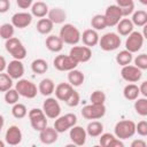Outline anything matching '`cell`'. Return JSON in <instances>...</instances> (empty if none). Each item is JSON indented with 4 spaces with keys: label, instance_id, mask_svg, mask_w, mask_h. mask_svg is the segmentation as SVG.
<instances>
[{
    "label": "cell",
    "instance_id": "1",
    "mask_svg": "<svg viewBox=\"0 0 147 147\" xmlns=\"http://www.w3.org/2000/svg\"><path fill=\"white\" fill-rule=\"evenodd\" d=\"M59 36L61 37V39L63 40L64 44L68 45H77L80 40H82V33L80 31L70 23H67L64 25H62V28L60 29V33Z\"/></svg>",
    "mask_w": 147,
    "mask_h": 147
},
{
    "label": "cell",
    "instance_id": "2",
    "mask_svg": "<svg viewBox=\"0 0 147 147\" xmlns=\"http://www.w3.org/2000/svg\"><path fill=\"white\" fill-rule=\"evenodd\" d=\"M114 133L117 138L125 140L129 138H132L136 132V123L130 119H123L116 123L114 127Z\"/></svg>",
    "mask_w": 147,
    "mask_h": 147
},
{
    "label": "cell",
    "instance_id": "3",
    "mask_svg": "<svg viewBox=\"0 0 147 147\" xmlns=\"http://www.w3.org/2000/svg\"><path fill=\"white\" fill-rule=\"evenodd\" d=\"M5 48L16 60H23L26 56V48H25V46L16 37H13V38L6 40Z\"/></svg>",
    "mask_w": 147,
    "mask_h": 147
},
{
    "label": "cell",
    "instance_id": "4",
    "mask_svg": "<svg viewBox=\"0 0 147 147\" xmlns=\"http://www.w3.org/2000/svg\"><path fill=\"white\" fill-rule=\"evenodd\" d=\"M29 121H30V124L32 126V129L34 131H42L46 126H47V116L46 114L44 113L42 109H39V108H32L29 114Z\"/></svg>",
    "mask_w": 147,
    "mask_h": 147
},
{
    "label": "cell",
    "instance_id": "5",
    "mask_svg": "<svg viewBox=\"0 0 147 147\" xmlns=\"http://www.w3.org/2000/svg\"><path fill=\"white\" fill-rule=\"evenodd\" d=\"M15 88L17 90V92L20 93L21 96L26 98V99H33L37 96L39 88L37 87V85L34 83H32L29 79H18L17 83L15 84Z\"/></svg>",
    "mask_w": 147,
    "mask_h": 147
},
{
    "label": "cell",
    "instance_id": "6",
    "mask_svg": "<svg viewBox=\"0 0 147 147\" xmlns=\"http://www.w3.org/2000/svg\"><path fill=\"white\" fill-rule=\"evenodd\" d=\"M99 46L105 52H111L121 46V37L116 32H107L100 37Z\"/></svg>",
    "mask_w": 147,
    "mask_h": 147
},
{
    "label": "cell",
    "instance_id": "7",
    "mask_svg": "<svg viewBox=\"0 0 147 147\" xmlns=\"http://www.w3.org/2000/svg\"><path fill=\"white\" fill-rule=\"evenodd\" d=\"M82 116L85 119H100L106 115V106L105 105H96V103H90L83 107L82 109Z\"/></svg>",
    "mask_w": 147,
    "mask_h": 147
},
{
    "label": "cell",
    "instance_id": "8",
    "mask_svg": "<svg viewBox=\"0 0 147 147\" xmlns=\"http://www.w3.org/2000/svg\"><path fill=\"white\" fill-rule=\"evenodd\" d=\"M77 124V116L72 113H68L65 115H60L55 122H54V127L59 133H64L65 131L70 130L74 125Z\"/></svg>",
    "mask_w": 147,
    "mask_h": 147
},
{
    "label": "cell",
    "instance_id": "9",
    "mask_svg": "<svg viewBox=\"0 0 147 147\" xmlns=\"http://www.w3.org/2000/svg\"><path fill=\"white\" fill-rule=\"evenodd\" d=\"M53 65L59 71H68L69 72L70 70L77 68L78 62L71 55L60 54V55L55 56V59L53 61Z\"/></svg>",
    "mask_w": 147,
    "mask_h": 147
},
{
    "label": "cell",
    "instance_id": "10",
    "mask_svg": "<svg viewBox=\"0 0 147 147\" xmlns=\"http://www.w3.org/2000/svg\"><path fill=\"white\" fill-rule=\"evenodd\" d=\"M42 110L51 119H56L61 115V106L56 98L47 96L42 103Z\"/></svg>",
    "mask_w": 147,
    "mask_h": 147
},
{
    "label": "cell",
    "instance_id": "11",
    "mask_svg": "<svg viewBox=\"0 0 147 147\" xmlns=\"http://www.w3.org/2000/svg\"><path fill=\"white\" fill-rule=\"evenodd\" d=\"M144 40H145V38L141 32L132 31L125 40V49L130 51L131 53H137L141 49V47L144 45Z\"/></svg>",
    "mask_w": 147,
    "mask_h": 147
},
{
    "label": "cell",
    "instance_id": "12",
    "mask_svg": "<svg viewBox=\"0 0 147 147\" xmlns=\"http://www.w3.org/2000/svg\"><path fill=\"white\" fill-rule=\"evenodd\" d=\"M121 77L125 82H127V83H137L142 77V70L139 69L136 65L127 64V65L122 67V69H121Z\"/></svg>",
    "mask_w": 147,
    "mask_h": 147
},
{
    "label": "cell",
    "instance_id": "13",
    "mask_svg": "<svg viewBox=\"0 0 147 147\" xmlns=\"http://www.w3.org/2000/svg\"><path fill=\"white\" fill-rule=\"evenodd\" d=\"M105 17L107 21L108 26H116L119 21L123 18V13H122V8L117 5H110L106 8L105 11Z\"/></svg>",
    "mask_w": 147,
    "mask_h": 147
},
{
    "label": "cell",
    "instance_id": "14",
    "mask_svg": "<svg viewBox=\"0 0 147 147\" xmlns=\"http://www.w3.org/2000/svg\"><path fill=\"white\" fill-rule=\"evenodd\" d=\"M69 55H71L78 63H85V62H88L92 57V49L91 47H87V46H74L70 52H69Z\"/></svg>",
    "mask_w": 147,
    "mask_h": 147
},
{
    "label": "cell",
    "instance_id": "15",
    "mask_svg": "<svg viewBox=\"0 0 147 147\" xmlns=\"http://www.w3.org/2000/svg\"><path fill=\"white\" fill-rule=\"evenodd\" d=\"M87 131L86 129H84L83 126H79V125H74L71 129H70V132H69V137L72 141V144L75 146H83L85 145L86 142V138H87Z\"/></svg>",
    "mask_w": 147,
    "mask_h": 147
},
{
    "label": "cell",
    "instance_id": "16",
    "mask_svg": "<svg viewBox=\"0 0 147 147\" xmlns=\"http://www.w3.org/2000/svg\"><path fill=\"white\" fill-rule=\"evenodd\" d=\"M32 17H33V15L31 13L18 11V13H15L11 16V24L15 28L24 29V28H28L32 23Z\"/></svg>",
    "mask_w": 147,
    "mask_h": 147
},
{
    "label": "cell",
    "instance_id": "17",
    "mask_svg": "<svg viewBox=\"0 0 147 147\" xmlns=\"http://www.w3.org/2000/svg\"><path fill=\"white\" fill-rule=\"evenodd\" d=\"M23 138L22 131L17 125H10L5 134V140L9 146H17L21 144Z\"/></svg>",
    "mask_w": 147,
    "mask_h": 147
},
{
    "label": "cell",
    "instance_id": "18",
    "mask_svg": "<svg viewBox=\"0 0 147 147\" xmlns=\"http://www.w3.org/2000/svg\"><path fill=\"white\" fill-rule=\"evenodd\" d=\"M6 72L13 78V79H21L24 75V65L22 63V60H11L9 63H8V67H7V70Z\"/></svg>",
    "mask_w": 147,
    "mask_h": 147
},
{
    "label": "cell",
    "instance_id": "19",
    "mask_svg": "<svg viewBox=\"0 0 147 147\" xmlns=\"http://www.w3.org/2000/svg\"><path fill=\"white\" fill-rule=\"evenodd\" d=\"M59 138V132L55 130V127L46 126L42 131L39 132V140L44 145H52L54 144Z\"/></svg>",
    "mask_w": 147,
    "mask_h": 147
},
{
    "label": "cell",
    "instance_id": "20",
    "mask_svg": "<svg viewBox=\"0 0 147 147\" xmlns=\"http://www.w3.org/2000/svg\"><path fill=\"white\" fill-rule=\"evenodd\" d=\"M99 144L102 147H123L122 139L117 138L115 133H102L99 138Z\"/></svg>",
    "mask_w": 147,
    "mask_h": 147
},
{
    "label": "cell",
    "instance_id": "21",
    "mask_svg": "<svg viewBox=\"0 0 147 147\" xmlns=\"http://www.w3.org/2000/svg\"><path fill=\"white\" fill-rule=\"evenodd\" d=\"M74 86L70 83H60L55 87V98L60 101H64L70 96V94L74 92Z\"/></svg>",
    "mask_w": 147,
    "mask_h": 147
},
{
    "label": "cell",
    "instance_id": "22",
    "mask_svg": "<svg viewBox=\"0 0 147 147\" xmlns=\"http://www.w3.org/2000/svg\"><path fill=\"white\" fill-rule=\"evenodd\" d=\"M99 40H100V36H99L98 31L94 29H86L82 33V41L87 47L96 46L99 44Z\"/></svg>",
    "mask_w": 147,
    "mask_h": 147
},
{
    "label": "cell",
    "instance_id": "23",
    "mask_svg": "<svg viewBox=\"0 0 147 147\" xmlns=\"http://www.w3.org/2000/svg\"><path fill=\"white\" fill-rule=\"evenodd\" d=\"M45 45H46V48L53 53H59L63 49V40L61 39L60 36H55V34H49L47 38H46V41H45Z\"/></svg>",
    "mask_w": 147,
    "mask_h": 147
},
{
    "label": "cell",
    "instance_id": "24",
    "mask_svg": "<svg viewBox=\"0 0 147 147\" xmlns=\"http://www.w3.org/2000/svg\"><path fill=\"white\" fill-rule=\"evenodd\" d=\"M133 29H134V24H133L132 20L131 18H126V17L122 18L119 21V23L116 25L117 33L119 36H124V37H127L132 31H134Z\"/></svg>",
    "mask_w": 147,
    "mask_h": 147
},
{
    "label": "cell",
    "instance_id": "25",
    "mask_svg": "<svg viewBox=\"0 0 147 147\" xmlns=\"http://www.w3.org/2000/svg\"><path fill=\"white\" fill-rule=\"evenodd\" d=\"M55 84L51 78H44L40 80L38 88H39V93L44 96H51L54 92H55Z\"/></svg>",
    "mask_w": 147,
    "mask_h": 147
},
{
    "label": "cell",
    "instance_id": "26",
    "mask_svg": "<svg viewBox=\"0 0 147 147\" xmlns=\"http://www.w3.org/2000/svg\"><path fill=\"white\" fill-rule=\"evenodd\" d=\"M47 17L54 24H62L67 20V13L62 8H60V7H54V8L49 9Z\"/></svg>",
    "mask_w": 147,
    "mask_h": 147
},
{
    "label": "cell",
    "instance_id": "27",
    "mask_svg": "<svg viewBox=\"0 0 147 147\" xmlns=\"http://www.w3.org/2000/svg\"><path fill=\"white\" fill-rule=\"evenodd\" d=\"M139 94H140V87L134 83H129L123 88V96L129 101L137 100L139 98Z\"/></svg>",
    "mask_w": 147,
    "mask_h": 147
},
{
    "label": "cell",
    "instance_id": "28",
    "mask_svg": "<svg viewBox=\"0 0 147 147\" xmlns=\"http://www.w3.org/2000/svg\"><path fill=\"white\" fill-rule=\"evenodd\" d=\"M48 11H49V8H48L47 3L44 1L33 2L32 7H31V14L38 18L46 17V15H48Z\"/></svg>",
    "mask_w": 147,
    "mask_h": 147
},
{
    "label": "cell",
    "instance_id": "29",
    "mask_svg": "<svg viewBox=\"0 0 147 147\" xmlns=\"http://www.w3.org/2000/svg\"><path fill=\"white\" fill-rule=\"evenodd\" d=\"M86 131H87V134L92 138H96V137H100L102 133H103V124L100 122V121H96V119H93L91 121L87 126H86Z\"/></svg>",
    "mask_w": 147,
    "mask_h": 147
},
{
    "label": "cell",
    "instance_id": "30",
    "mask_svg": "<svg viewBox=\"0 0 147 147\" xmlns=\"http://www.w3.org/2000/svg\"><path fill=\"white\" fill-rule=\"evenodd\" d=\"M85 80V76L84 74L78 70V69H72L68 72V82L74 86V87H78L80 85H83Z\"/></svg>",
    "mask_w": 147,
    "mask_h": 147
},
{
    "label": "cell",
    "instance_id": "31",
    "mask_svg": "<svg viewBox=\"0 0 147 147\" xmlns=\"http://www.w3.org/2000/svg\"><path fill=\"white\" fill-rule=\"evenodd\" d=\"M54 23L48 18V17H42L39 18V21L37 22L36 29L40 34H49L53 30Z\"/></svg>",
    "mask_w": 147,
    "mask_h": 147
},
{
    "label": "cell",
    "instance_id": "32",
    "mask_svg": "<svg viewBox=\"0 0 147 147\" xmlns=\"http://www.w3.org/2000/svg\"><path fill=\"white\" fill-rule=\"evenodd\" d=\"M115 60H116L117 64H119L121 67L131 64V62L133 61V53H131V52L127 51V49H123V51H121V52L116 55V59H115Z\"/></svg>",
    "mask_w": 147,
    "mask_h": 147
},
{
    "label": "cell",
    "instance_id": "33",
    "mask_svg": "<svg viewBox=\"0 0 147 147\" xmlns=\"http://www.w3.org/2000/svg\"><path fill=\"white\" fill-rule=\"evenodd\" d=\"M31 70L37 75H42L48 70V63L44 59H36L31 62Z\"/></svg>",
    "mask_w": 147,
    "mask_h": 147
},
{
    "label": "cell",
    "instance_id": "34",
    "mask_svg": "<svg viewBox=\"0 0 147 147\" xmlns=\"http://www.w3.org/2000/svg\"><path fill=\"white\" fill-rule=\"evenodd\" d=\"M134 26H144L145 24H147V11L139 9V10H134L131 17Z\"/></svg>",
    "mask_w": 147,
    "mask_h": 147
},
{
    "label": "cell",
    "instance_id": "35",
    "mask_svg": "<svg viewBox=\"0 0 147 147\" xmlns=\"http://www.w3.org/2000/svg\"><path fill=\"white\" fill-rule=\"evenodd\" d=\"M91 26H92V29H94V30H96V31L105 30V29L108 26L105 15H101V14L94 15V16L91 18Z\"/></svg>",
    "mask_w": 147,
    "mask_h": 147
},
{
    "label": "cell",
    "instance_id": "36",
    "mask_svg": "<svg viewBox=\"0 0 147 147\" xmlns=\"http://www.w3.org/2000/svg\"><path fill=\"white\" fill-rule=\"evenodd\" d=\"M133 108L139 116H147V98H138L134 100Z\"/></svg>",
    "mask_w": 147,
    "mask_h": 147
},
{
    "label": "cell",
    "instance_id": "37",
    "mask_svg": "<svg viewBox=\"0 0 147 147\" xmlns=\"http://www.w3.org/2000/svg\"><path fill=\"white\" fill-rule=\"evenodd\" d=\"M15 32V26L11 23H3L0 26V37L3 40H8L14 37Z\"/></svg>",
    "mask_w": 147,
    "mask_h": 147
},
{
    "label": "cell",
    "instance_id": "38",
    "mask_svg": "<svg viewBox=\"0 0 147 147\" xmlns=\"http://www.w3.org/2000/svg\"><path fill=\"white\" fill-rule=\"evenodd\" d=\"M13 88V78L7 72H0V91L7 92Z\"/></svg>",
    "mask_w": 147,
    "mask_h": 147
},
{
    "label": "cell",
    "instance_id": "39",
    "mask_svg": "<svg viewBox=\"0 0 147 147\" xmlns=\"http://www.w3.org/2000/svg\"><path fill=\"white\" fill-rule=\"evenodd\" d=\"M28 114H29V113H28V109H26L25 105L20 103V102L13 105V108H11V115H13L15 118H17V119L24 118Z\"/></svg>",
    "mask_w": 147,
    "mask_h": 147
},
{
    "label": "cell",
    "instance_id": "40",
    "mask_svg": "<svg viewBox=\"0 0 147 147\" xmlns=\"http://www.w3.org/2000/svg\"><path fill=\"white\" fill-rule=\"evenodd\" d=\"M106 93L101 90H95L91 93L90 95V101L91 103H96V105H105L106 102Z\"/></svg>",
    "mask_w": 147,
    "mask_h": 147
},
{
    "label": "cell",
    "instance_id": "41",
    "mask_svg": "<svg viewBox=\"0 0 147 147\" xmlns=\"http://www.w3.org/2000/svg\"><path fill=\"white\" fill-rule=\"evenodd\" d=\"M20 96L21 95H20V93L17 92L16 88H10L7 92H5V101L8 105H15V103H17Z\"/></svg>",
    "mask_w": 147,
    "mask_h": 147
},
{
    "label": "cell",
    "instance_id": "42",
    "mask_svg": "<svg viewBox=\"0 0 147 147\" xmlns=\"http://www.w3.org/2000/svg\"><path fill=\"white\" fill-rule=\"evenodd\" d=\"M133 62H134V65L138 67L139 69H141V70H147V54L142 53V54L137 55V56L133 59Z\"/></svg>",
    "mask_w": 147,
    "mask_h": 147
},
{
    "label": "cell",
    "instance_id": "43",
    "mask_svg": "<svg viewBox=\"0 0 147 147\" xmlns=\"http://www.w3.org/2000/svg\"><path fill=\"white\" fill-rule=\"evenodd\" d=\"M80 102V96H79V93L77 91H74L70 96L65 100V103L69 106V107H77Z\"/></svg>",
    "mask_w": 147,
    "mask_h": 147
},
{
    "label": "cell",
    "instance_id": "44",
    "mask_svg": "<svg viewBox=\"0 0 147 147\" xmlns=\"http://www.w3.org/2000/svg\"><path fill=\"white\" fill-rule=\"evenodd\" d=\"M136 132L141 137H147V121H140L136 124Z\"/></svg>",
    "mask_w": 147,
    "mask_h": 147
},
{
    "label": "cell",
    "instance_id": "45",
    "mask_svg": "<svg viewBox=\"0 0 147 147\" xmlns=\"http://www.w3.org/2000/svg\"><path fill=\"white\" fill-rule=\"evenodd\" d=\"M16 5L21 9H28V8L32 7L33 0H16Z\"/></svg>",
    "mask_w": 147,
    "mask_h": 147
},
{
    "label": "cell",
    "instance_id": "46",
    "mask_svg": "<svg viewBox=\"0 0 147 147\" xmlns=\"http://www.w3.org/2000/svg\"><path fill=\"white\" fill-rule=\"evenodd\" d=\"M9 7H10V1L9 0H0V13L1 14L8 11Z\"/></svg>",
    "mask_w": 147,
    "mask_h": 147
},
{
    "label": "cell",
    "instance_id": "47",
    "mask_svg": "<svg viewBox=\"0 0 147 147\" xmlns=\"http://www.w3.org/2000/svg\"><path fill=\"white\" fill-rule=\"evenodd\" d=\"M116 1V5L119 6L121 8H124V7H127V6H131V5H134L133 0H115Z\"/></svg>",
    "mask_w": 147,
    "mask_h": 147
},
{
    "label": "cell",
    "instance_id": "48",
    "mask_svg": "<svg viewBox=\"0 0 147 147\" xmlns=\"http://www.w3.org/2000/svg\"><path fill=\"white\" fill-rule=\"evenodd\" d=\"M146 146H147V142L144 141L142 139H134L131 142V147H146Z\"/></svg>",
    "mask_w": 147,
    "mask_h": 147
},
{
    "label": "cell",
    "instance_id": "49",
    "mask_svg": "<svg viewBox=\"0 0 147 147\" xmlns=\"http://www.w3.org/2000/svg\"><path fill=\"white\" fill-rule=\"evenodd\" d=\"M139 87H140V94H142L145 98H147V80L142 82Z\"/></svg>",
    "mask_w": 147,
    "mask_h": 147
},
{
    "label": "cell",
    "instance_id": "50",
    "mask_svg": "<svg viewBox=\"0 0 147 147\" xmlns=\"http://www.w3.org/2000/svg\"><path fill=\"white\" fill-rule=\"evenodd\" d=\"M0 72H5V70H7V67H8V63L6 62V59L3 56H0Z\"/></svg>",
    "mask_w": 147,
    "mask_h": 147
},
{
    "label": "cell",
    "instance_id": "51",
    "mask_svg": "<svg viewBox=\"0 0 147 147\" xmlns=\"http://www.w3.org/2000/svg\"><path fill=\"white\" fill-rule=\"evenodd\" d=\"M142 36H144V38L145 39H147V24H145L144 26H142Z\"/></svg>",
    "mask_w": 147,
    "mask_h": 147
},
{
    "label": "cell",
    "instance_id": "52",
    "mask_svg": "<svg viewBox=\"0 0 147 147\" xmlns=\"http://www.w3.org/2000/svg\"><path fill=\"white\" fill-rule=\"evenodd\" d=\"M140 3H142L144 6H147V0H139Z\"/></svg>",
    "mask_w": 147,
    "mask_h": 147
}]
</instances>
